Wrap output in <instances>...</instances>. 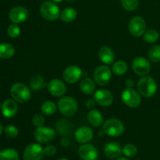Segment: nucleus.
<instances>
[{"label":"nucleus","mask_w":160,"mask_h":160,"mask_svg":"<svg viewBox=\"0 0 160 160\" xmlns=\"http://www.w3.org/2000/svg\"><path fill=\"white\" fill-rule=\"evenodd\" d=\"M143 38L147 43L153 44L159 40V34L156 30L150 29L147 31L146 32H145V34H143Z\"/></svg>","instance_id":"c85d7f7f"},{"label":"nucleus","mask_w":160,"mask_h":160,"mask_svg":"<svg viewBox=\"0 0 160 160\" xmlns=\"http://www.w3.org/2000/svg\"><path fill=\"white\" fill-rule=\"evenodd\" d=\"M19 153L14 148H7L0 152V160H19Z\"/></svg>","instance_id":"393cba45"},{"label":"nucleus","mask_w":160,"mask_h":160,"mask_svg":"<svg viewBox=\"0 0 160 160\" xmlns=\"http://www.w3.org/2000/svg\"><path fill=\"white\" fill-rule=\"evenodd\" d=\"M78 154L83 160H97L98 152L94 145L91 144H84L78 149Z\"/></svg>","instance_id":"2eb2a0df"},{"label":"nucleus","mask_w":160,"mask_h":160,"mask_svg":"<svg viewBox=\"0 0 160 160\" xmlns=\"http://www.w3.org/2000/svg\"><path fill=\"white\" fill-rule=\"evenodd\" d=\"M78 13L74 8L67 7L65 8L60 13V19L63 22L66 23H70L76 19Z\"/></svg>","instance_id":"5701e85b"},{"label":"nucleus","mask_w":160,"mask_h":160,"mask_svg":"<svg viewBox=\"0 0 160 160\" xmlns=\"http://www.w3.org/2000/svg\"><path fill=\"white\" fill-rule=\"evenodd\" d=\"M121 99L126 106L131 108L138 107L142 102V98L139 93L132 88H128L123 91Z\"/></svg>","instance_id":"423d86ee"},{"label":"nucleus","mask_w":160,"mask_h":160,"mask_svg":"<svg viewBox=\"0 0 160 160\" xmlns=\"http://www.w3.org/2000/svg\"><path fill=\"white\" fill-rule=\"evenodd\" d=\"M10 94L12 98L20 103L26 102L31 96L29 88L23 83H15L11 87Z\"/></svg>","instance_id":"f03ea898"},{"label":"nucleus","mask_w":160,"mask_h":160,"mask_svg":"<svg viewBox=\"0 0 160 160\" xmlns=\"http://www.w3.org/2000/svg\"><path fill=\"white\" fill-rule=\"evenodd\" d=\"M95 104H97V103L95 99H88L86 102V106L89 109H92V108L95 107Z\"/></svg>","instance_id":"4c0bfd02"},{"label":"nucleus","mask_w":160,"mask_h":160,"mask_svg":"<svg viewBox=\"0 0 160 160\" xmlns=\"http://www.w3.org/2000/svg\"><path fill=\"white\" fill-rule=\"evenodd\" d=\"M18 106L14 99H7L2 105V112L7 118H12L17 114Z\"/></svg>","instance_id":"6ab92c4d"},{"label":"nucleus","mask_w":160,"mask_h":160,"mask_svg":"<svg viewBox=\"0 0 160 160\" xmlns=\"http://www.w3.org/2000/svg\"><path fill=\"white\" fill-rule=\"evenodd\" d=\"M94 81L97 84L104 86L107 84L112 78V71L107 66H99L95 69L93 74Z\"/></svg>","instance_id":"0eeeda50"},{"label":"nucleus","mask_w":160,"mask_h":160,"mask_svg":"<svg viewBox=\"0 0 160 160\" xmlns=\"http://www.w3.org/2000/svg\"><path fill=\"white\" fill-rule=\"evenodd\" d=\"M15 53V48L13 45L9 43L0 44V58L1 59H9Z\"/></svg>","instance_id":"b1692460"},{"label":"nucleus","mask_w":160,"mask_h":160,"mask_svg":"<svg viewBox=\"0 0 160 160\" xmlns=\"http://www.w3.org/2000/svg\"><path fill=\"white\" fill-rule=\"evenodd\" d=\"M116 160H128L127 158H124V157H119L118 159H117Z\"/></svg>","instance_id":"a19ab883"},{"label":"nucleus","mask_w":160,"mask_h":160,"mask_svg":"<svg viewBox=\"0 0 160 160\" xmlns=\"http://www.w3.org/2000/svg\"><path fill=\"white\" fill-rule=\"evenodd\" d=\"M3 131H4V129H3V126L1 124V123H0V135H1Z\"/></svg>","instance_id":"ea45409f"},{"label":"nucleus","mask_w":160,"mask_h":160,"mask_svg":"<svg viewBox=\"0 0 160 160\" xmlns=\"http://www.w3.org/2000/svg\"><path fill=\"white\" fill-rule=\"evenodd\" d=\"M44 84V78L41 75H34L30 81V87L34 91H39L42 89Z\"/></svg>","instance_id":"c756f323"},{"label":"nucleus","mask_w":160,"mask_h":160,"mask_svg":"<svg viewBox=\"0 0 160 160\" xmlns=\"http://www.w3.org/2000/svg\"><path fill=\"white\" fill-rule=\"evenodd\" d=\"M128 64L123 60H119L114 62L112 67L113 73H115L116 75H118V76H121V75L126 73V72L128 71Z\"/></svg>","instance_id":"a878e982"},{"label":"nucleus","mask_w":160,"mask_h":160,"mask_svg":"<svg viewBox=\"0 0 160 160\" xmlns=\"http://www.w3.org/2000/svg\"><path fill=\"white\" fill-rule=\"evenodd\" d=\"M80 88L82 92H84L85 95H92L95 90V81L89 78H84L81 80Z\"/></svg>","instance_id":"4be33fe9"},{"label":"nucleus","mask_w":160,"mask_h":160,"mask_svg":"<svg viewBox=\"0 0 160 160\" xmlns=\"http://www.w3.org/2000/svg\"><path fill=\"white\" fill-rule=\"evenodd\" d=\"M57 148L54 145H48L44 148V153L47 156H53L56 154Z\"/></svg>","instance_id":"e433bc0d"},{"label":"nucleus","mask_w":160,"mask_h":160,"mask_svg":"<svg viewBox=\"0 0 160 160\" xmlns=\"http://www.w3.org/2000/svg\"><path fill=\"white\" fill-rule=\"evenodd\" d=\"M93 131L90 128L86 126L78 128L74 133L75 139L78 142L81 144H86L92 141L93 138Z\"/></svg>","instance_id":"f3484780"},{"label":"nucleus","mask_w":160,"mask_h":160,"mask_svg":"<svg viewBox=\"0 0 160 160\" xmlns=\"http://www.w3.org/2000/svg\"><path fill=\"white\" fill-rule=\"evenodd\" d=\"M149 60L153 62H158L160 61V45H156L152 47L148 51Z\"/></svg>","instance_id":"7c9ffc66"},{"label":"nucleus","mask_w":160,"mask_h":160,"mask_svg":"<svg viewBox=\"0 0 160 160\" xmlns=\"http://www.w3.org/2000/svg\"><path fill=\"white\" fill-rule=\"evenodd\" d=\"M57 106L55 102L52 101H46L43 102L41 106V111L43 114L46 116H51L56 112Z\"/></svg>","instance_id":"cd10ccee"},{"label":"nucleus","mask_w":160,"mask_h":160,"mask_svg":"<svg viewBox=\"0 0 160 160\" xmlns=\"http://www.w3.org/2000/svg\"><path fill=\"white\" fill-rule=\"evenodd\" d=\"M132 68L136 74L139 76H145L151 70V65L145 58L137 57L133 60Z\"/></svg>","instance_id":"f8f14e48"},{"label":"nucleus","mask_w":160,"mask_h":160,"mask_svg":"<svg viewBox=\"0 0 160 160\" xmlns=\"http://www.w3.org/2000/svg\"><path fill=\"white\" fill-rule=\"evenodd\" d=\"M98 58L104 64H112L115 60L113 51L108 46H102L98 50Z\"/></svg>","instance_id":"aec40b11"},{"label":"nucleus","mask_w":160,"mask_h":160,"mask_svg":"<svg viewBox=\"0 0 160 160\" xmlns=\"http://www.w3.org/2000/svg\"><path fill=\"white\" fill-rule=\"evenodd\" d=\"M40 12L45 20L53 21L60 17V9L55 2L45 1L40 7Z\"/></svg>","instance_id":"7ed1b4c3"},{"label":"nucleus","mask_w":160,"mask_h":160,"mask_svg":"<svg viewBox=\"0 0 160 160\" xmlns=\"http://www.w3.org/2000/svg\"><path fill=\"white\" fill-rule=\"evenodd\" d=\"M34 138L41 144H47L52 142L56 136L54 130L48 127H40L37 128L34 133Z\"/></svg>","instance_id":"1a4fd4ad"},{"label":"nucleus","mask_w":160,"mask_h":160,"mask_svg":"<svg viewBox=\"0 0 160 160\" xmlns=\"http://www.w3.org/2000/svg\"><path fill=\"white\" fill-rule=\"evenodd\" d=\"M88 120L89 123L95 128H98L103 124L102 114L97 109H91L89 111L88 113Z\"/></svg>","instance_id":"412c9836"},{"label":"nucleus","mask_w":160,"mask_h":160,"mask_svg":"<svg viewBox=\"0 0 160 160\" xmlns=\"http://www.w3.org/2000/svg\"><path fill=\"white\" fill-rule=\"evenodd\" d=\"M48 90L55 97H61L67 92V86L60 79L51 80L48 84Z\"/></svg>","instance_id":"dca6fc26"},{"label":"nucleus","mask_w":160,"mask_h":160,"mask_svg":"<svg viewBox=\"0 0 160 160\" xmlns=\"http://www.w3.org/2000/svg\"><path fill=\"white\" fill-rule=\"evenodd\" d=\"M4 132L8 138H14L19 134V131L17 128L13 126V125H8V126H6L4 129Z\"/></svg>","instance_id":"f704fd0d"},{"label":"nucleus","mask_w":160,"mask_h":160,"mask_svg":"<svg viewBox=\"0 0 160 160\" xmlns=\"http://www.w3.org/2000/svg\"><path fill=\"white\" fill-rule=\"evenodd\" d=\"M7 34L12 38H16L18 37L20 34V28L17 25V23H12L8 28Z\"/></svg>","instance_id":"72a5a7b5"},{"label":"nucleus","mask_w":160,"mask_h":160,"mask_svg":"<svg viewBox=\"0 0 160 160\" xmlns=\"http://www.w3.org/2000/svg\"><path fill=\"white\" fill-rule=\"evenodd\" d=\"M138 160H140V159H138Z\"/></svg>","instance_id":"c03bdc74"},{"label":"nucleus","mask_w":160,"mask_h":160,"mask_svg":"<svg viewBox=\"0 0 160 160\" xmlns=\"http://www.w3.org/2000/svg\"><path fill=\"white\" fill-rule=\"evenodd\" d=\"M102 131L111 137H118L124 131V125L118 119H109L103 123Z\"/></svg>","instance_id":"20e7f679"},{"label":"nucleus","mask_w":160,"mask_h":160,"mask_svg":"<svg viewBox=\"0 0 160 160\" xmlns=\"http://www.w3.org/2000/svg\"><path fill=\"white\" fill-rule=\"evenodd\" d=\"M82 77V70L79 67L75 65L69 66L64 70L62 78L66 82L69 84H74L78 82Z\"/></svg>","instance_id":"9b49d317"},{"label":"nucleus","mask_w":160,"mask_h":160,"mask_svg":"<svg viewBox=\"0 0 160 160\" xmlns=\"http://www.w3.org/2000/svg\"><path fill=\"white\" fill-rule=\"evenodd\" d=\"M122 153L121 147L117 142H109L104 147V154L110 159H118Z\"/></svg>","instance_id":"a211bd4d"},{"label":"nucleus","mask_w":160,"mask_h":160,"mask_svg":"<svg viewBox=\"0 0 160 160\" xmlns=\"http://www.w3.org/2000/svg\"><path fill=\"white\" fill-rule=\"evenodd\" d=\"M122 152L127 157H134V156H135L137 155L138 148L133 144H127L122 148Z\"/></svg>","instance_id":"473e14b6"},{"label":"nucleus","mask_w":160,"mask_h":160,"mask_svg":"<svg viewBox=\"0 0 160 160\" xmlns=\"http://www.w3.org/2000/svg\"><path fill=\"white\" fill-rule=\"evenodd\" d=\"M57 105L59 112L66 117H72L78 111V102L70 96L62 97L59 100Z\"/></svg>","instance_id":"39448f33"},{"label":"nucleus","mask_w":160,"mask_h":160,"mask_svg":"<svg viewBox=\"0 0 160 160\" xmlns=\"http://www.w3.org/2000/svg\"><path fill=\"white\" fill-rule=\"evenodd\" d=\"M129 31L134 37H140L143 35L146 30V22L142 17L136 16L132 17L128 25Z\"/></svg>","instance_id":"6e6552de"},{"label":"nucleus","mask_w":160,"mask_h":160,"mask_svg":"<svg viewBox=\"0 0 160 160\" xmlns=\"http://www.w3.org/2000/svg\"><path fill=\"white\" fill-rule=\"evenodd\" d=\"M94 99L98 105L106 107V106H109L112 103L113 95L109 90L99 89L94 94Z\"/></svg>","instance_id":"ddd939ff"},{"label":"nucleus","mask_w":160,"mask_h":160,"mask_svg":"<svg viewBox=\"0 0 160 160\" xmlns=\"http://www.w3.org/2000/svg\"><path fill=\"white\" fill-rule=\"evenodd\" d=\"M52 2H60L63 1V0H52Z\"/></svg>","instance_id":"79ce46f5"},{"label":"nucleus","mask_w":160,"mask_h":160,"mask_svg":"<svg viewBox=\"0 0 160 160\" xmlns=\"http://www.w3.org/2000/svg\"><path fill=\"white\" fill-rule=\"evenodd\" d=\"M32 123L37 128H40V127L43 126L44 123H45V119H44L43 116L41 114H35L33 117Z\"/></svg>","instance_id":"c9c22d12"},{"label":"nucleus","mask_w":160,"mask_h":160,"mask_svg":"<svg viewBox=\"0 0 160 160\" xmlns=\"http://www.w3.org/2000/svg\"><path fill=\"white\" fill-rule=\"evenodd\" d=\"M121 5L127 11H134L138 7L139 0H121Z\"/></svg>","instance_id":"2f4dec72"},{"label":"nucleus","mask_w":160,"mask_h":160,"mask_svg":"<svg viewBox=\"0 0 160 160\" xmlns=\"http://www.w3.org/2000/svg\"><path fill=\"white\" fill-rule=\"evenodd\" d=\"M56 129L61 134H70L72 130V125L70 122H69L67 120H60L56 123Z\"/></svg>","instance_id":"bb28decb"},{"label":"nucleus","mask_w":160,"mask_h":160,"mask_svg":"<svg viewBox=\"0 0 160 160\" xmlns=\"http://www.w3.org/2000/svg\"><path fill=\"white\" fill-rule=\"evenodd\" d=\"M29 12L23 6H16L13 7L9 13V18L13 23H20L25 21L28 18Z\"/></svg>","instance_id":"4468645a"},{"label":"nucleus","mask_w":160,"mask_h":160,"mask_svg":"<svg viewBox=\"0 0 160 160\" xmlns=\"http://www.w3.org/2000/svg\"><path fill=\"white\" fill-rule=\"evenodd\" d=\"M57 160H68V159H67V158H60V159H59Z\"/></svg>","instance_id":"37998d69"},{"label":"nucleus","mask_w":160,"mask_h":160,"mask_svg":"<svg viewBox=\"0 0 160 160\" xmlns=\"http://www.w3.org/2000/svg\"><path fill=\"white\" fill-rule=\"evenodd\" d=\"M44 155V148L38 144H31L25 148L23 160H42Z\"/></svg>","instance_id":"9d476101"},{"label":"nucleus","mask_w":160,"mask_h":160,"mask_svg":"<svg viewBox=\"0 0 160 160\" xmlns=\"http://www.w3.org/2000/svg\"><path fill=\"white\" fill-rule=\"evenodd\" d=\"M138 91L145 98H151L157 91V84L154 78L150 76H144L138 82Z\"/></svg>","instance_id":"f257e3e1"},{"label":"nucleus","mask_w":160,"mask_h":160,"mask_svg":"<svg viewBox=\"0 0 160 160\" xmlns=\"http://www.w3.org/2000/svg\"><path fill=\"white\" fill-rule=\"evenodd\" d=\"M134 85V82L132 79H128L126 81V86L128 88H133Z\"/></svg>","instance_id":"58836bf2"}]
</instances>
